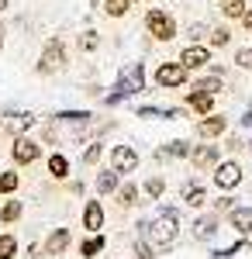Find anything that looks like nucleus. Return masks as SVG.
<instances>
[{
    "label": "nucleus",
    "instance_id": "f257e3e1",
    "mask_svg": "<svg viewBox=\"0 0 252 259\" xmlns=\"http://www.w3.org/2000/svg\"><path fill=\"white\" fill-rule=\"evenodd\" d=\"M176 232H180V218H176V211H162V214L149 225V245H152L155 252H166V249L173 245Z\"/></svg>",
    "mask_w": 252,
    "mask_h": 259
},
{
    "label": "nucleus",
    "instance_id": "f03ea898",
    "mask_svg": "<svg viewBox=\"0 0 252 259\" xmlns=\"http://www.w3.org/2000/svg\"><path fill=\"white\" fill-rule=\"evenodd\" d=\"M138 90H145V73H142V66H138V62H128V66L121 69L117 94H111V97H107V104H114V100L128 97V94H138Z\"/></svg>",
    "mask_w": 252,
    "mask_h": 259
},
{
    "label": "nucleus",
    "instance_id": "7ed1b4c3",
    "mask_svg": "<svg viewBox=\"0 0 252 259\" xmlns=\"http://www.w3.org/2000/svg\"><path fill=\"white\" fill-rule=\"evenodd\" d=\"M145 28H149V35L152 38H159V41H173L176 38V21L166 14V11H149L145 14Z\"/></svg>",
    "mask_w": 252,
    "mask_h": 259
},
{
    "label": "nucleus",
    "instance_id": "20e7f679",
    "mask_svg": "<svg viewBox=\"0 0 252 259\" xmlns=\"http://www.w3.org/2000/svg\"><path fill=\"white\" fill-rule=\"evenodd\" d=\"M66 66V49H62V41L52 38L49 45H45V52H41V59H38V73L41 76H49V73H59Z\"/></svg>",
    "mask_w": 252,
    "mask_h": 259
},
{
    "label": "nucleus",
    "instance_id": "39448f33",
    "mask_svg": "<svg viewBox=\"0 0 252 259\" xmlns=\"http://www.w3.org/2000/svg\"><path fill=\"white\" fill-rule=\"evenodd\" d=\"M187 66L183 62H162L159 66V73H155V83L162 87V90H170V87H183L187 83Z\"/></svg>",
    "mask_w": 252,
    "mask_h": 259
},
{
    "label": "nucleus",
    "instance_id": "423d86ee",
    "mask_svg": "<svg viewBox=\"0 0 252 259\" xmlns=\"http://www.w3.org/2000/svg\"><path fill=\"white\" fill-rule=\"evenodd\" d=\"M11 156H14V162L28 166V162H35L41 156V145L35 139H28V135H18V139H14V149H11Z\"/></svg>",
    "mask_w": 252,
    "mask_h": 259
},
{
    "label": "nucleus",
    "instance_id": "0eeeda50",
    "mask_svg": "<svg viewBox=\"0 0 252 259\" xmlns=\"http://www.w3.org/2000/svg\"><path fill=\"white\" fill-rule=\"evenodd\" d=\"M214 183L221 187V190H232L242 183V166L238 162H218L214 166Z\"/></svg>",
    "mask_w": 252,
    "mask_h": 259
},
{
    "label": "nucleus",
    "instance_id": "6e6552de",
    "mask_svg": "<svg viewBox=\"0 0 252 259\" xmlns=\"http://www.w3.org/2000/svg\"><path fill=\"white\" fill-rule=\"evenodd\" d=\"M111 166H114L117 173H135L138 152L132 149V145H114V149H111Z\"/></svg>",
    "mask_w": 252,
    "mask_h": 259
},
{
    "label": "nucleus",
    "instance_id": "1a4fd4ad",
    "mask_svg": "<svg viewBox=\"0 0 252 259\" xmlns=\"http://www.w3.org/2000/svg\"><path fill=\"white\" fill-rule=\"evenodd\" d=\"M180 62L187 66V69H204L207 62H211V52H207V45H187L183 52H180Z\"/></svg>",
    "mask_w": 252,
    "mask_h": 259
},
{
    "label": "nucleus",
    "instance_id": "9d476101",
    "mask_svg": "<svg viewBox=\"0 0 252 259\" xmlns=\"http://www.w3.org/2000/svg\"><path fill=\"white\" fill-rule=\"evenodd\" d=\"M31 124H35V118H31V114H24V111H11V114H4V118H0V128H4L7 135H24Z\"/></svg>",
    "mask_w": 252,
    "mask_h": 259
},
{
    "label": "nucleus",
    "instance_id": "9b49d317",
    "mask_svg": "<svg viewBox=\"0 0 252 259\" xmlns=\"http://www.w3.org/2000/svg\"><path fill=\"white\" fill-rule=\"evenodd\" d=\"M83 225H87V232H100V228H104V207H100V200H87V207H83Z\"/></svg>",
    "mask_w": 252,
    "mask_h": 259
},
{
    "label": "nucleus",
    "instance_id": "f8f14e48",
    "mask_svg": "<svg viewBox=\"0 0 252 259\" xmlns=\"http://www.w3.org/2000/svg\"><path fill=\"white\" fill-rule=\"evenodd\" d=\"M66 249H69V228H56L45 239V256H62Z\"/></svg>",
    "mask_w": 252,
    "mask_h": 259
},
{
    "label": "nucleus",
    "instance_id": "ddd939ff",
    "mask_svg": "<svg viewBox=\"0 0 252 259\" xmlns=\"http://www.w3.org/2000/svg\"><path fill=\"white\" fill-rule=\"evenodd\" d=\"M225 128H228V121L221 118V114H211V118H204L197 124V135H200V139H214V135H221Z\"/></svg>",
    "mask_w": 252,
    "mask_h": 259
},
{
    "label": "nucleus",
    "instance_id": "4468645a",
    "mask_svg": "<svg viewBox=\"0 0 252 259\" xmlns=\"http://www.w3.org/2000/svg\"><path fill=\"white\" fill-rule=\"evenodd\" d=\"M190 159H194L197 169H211V166H218V149L214 145H200V149L190 152Z\"/></svg>",
    "mask_w": 252,
    "mask_h": 259
},
{
    "label": "nucleus",
    "instance_id": "2eb2a0df",
    "mask_svg": "<svg viewBox=\"0 0 252 259\" xmlns=\"http://www.w3.org/2000/svg\"><path fill=\"white\" fill-rule=\"evenodd\" d=\"M183 200H187L190 207H204V204H207V190L190 180V183H183Z\"/></svg>",
    "mask_w": 252,
    "mask_h": 259
},
{
    "label": "nucleus",
    "instance_id": "dca6fc26",
    "mask_svg": "<svg viewBox=\"0 0 252 259\" xmlns=\"http://www.w3.org/2000/svg\"><path fill=\"white\" fill-rule=\"evenodd\" d=\"M187 104H190V107H194L197 114H211L214 94H204V90H197V87H194V94H187Z\"/></svg>",
    "mask_w": 252,
    "mask_h": 259
},
{
    "label": "nucleus",
    "instance_id": "f3484780",
    "mask_svg": "<svg viewBox=\"0 0 252 259\" xmlns=\"http://www.w3.org/2000/svg\"><path fill=\"white\" fill-rule=\"evenodd\" d=\"M117 187H121V173H117L114 166H111V169H104V173L97 177V190H100V194H114Z\"/></svg>",
    "mask_w": 252,
    "mask_h": 259
},
{
    "label": "nucleus",
    "instance_id": "a211bd4d",
    "mask_svg": "<svg viewBox=\"0 0 252 259\" xmlns=\"http://www.w3.org/2000/svg\"><path fill=\"white\" fill-rule=\"evenodd\" d=\"M232 228L235 232H249L252 228V207H232Z\"/></svg>",
    "mask_w": 252,
    "mask_h": 259
},
{
    "label": "nucleus",
    "instance_id": "6ab92c4d",
    "mask_svg": "<svg viewBox=\"0 0 252 259\" xmlns=\"http://www.w3.org/2000/svg\"><path fill=\"white\" fill-rule=\"evenodd\" d=\"M49 173H52V177L56 180H62V177H69V159H66V156H49Z\"/></svg>",
    "mask_w": 252,
    "mask_h": 259
},
{
    "label": "nucleus",
    "instance_id": "aec40b11",
    "mask_svg": "<svg viewBox=\"0 0 252 259\" xmlns=\"http://www.w3.org/2000/svg\"><path fill=\"white\" fill-rule=\"evenodd\" d=\"M79 252H83L87 259H94L97 252H104V235H97V232H94V239H83V245H79Z\"/></svg>",
    "mask_w": 252,
    "mask_h": 259
},
{
    "label": "nucleus",
    "instance_id": "412c9836",
    "mask_svg": "<svg viewBox=\"0 0 252 259\" xmlns=\"http://www.w3.org/2000/svg\"><path fill=\"white\" fill-rule=\"evenodd\" d=\"M214 232H218V221H214V218H200V221H194V235H197V239H211Z\"/></svg>",
    "mask_w": 252,
    "mask_h": 259
},
{
    "label": "nucleus",
    "instance_id": "4be33fe9",
    "mask_svg": "<svg viewBox=\"0 0 252 259\" xmlns=\"http://www.w3.org/2000/svg\"><path fill=\"white\" fill-rule=\"evenodd\" d=\"M21 211H24V207H21V200H7V204L0 207V221H18Z\"/></svg>",
    "mask_w": 252,
    "mask_h": 259
},
{
    "label": "nucleus",
    "instance_id": "5701e85b",
    "mask_svg": "<svg viewBox=\"0 0 252 259\" xmlns=\"http://www.w3.org/2000/svg\"><path fill=\"white\" fill-rule=\"evenodd\" d=\"M128 4H132V0H104V11H107L111 18H124V14H128Z\"/></svg>",
    "mask_w": 252,
    "mask_h": 259
},
{
    "label": "nucleus",
    "instance_id": "b1692460",
    "mask_svg": "<svg viewBox=\"0 0 252 259\" xmlns=\"http://www.w3.org/2000/svg\"><path fill=\"white\" fill-rule=\"evenodd\" d=\"M18 187H21L18 173H11V169H7V173H0V194H14Z\"/></svg>",
    "mask_w": 252,
    "mask_h": 259
},
{
    "label": "nucleus",
    "instance_id": "393cba45",
    "mask_svg": "<svg viewBox=\"0 0 252 259\" xmlns=\"http://www.w3.org/2000/svg\"><path fill=\"white\" fill-rule=\"evenodd\" d=\"M221 11L228 18H242L245 14V0H221Z\"/></svg>",
    "mask_w": 252,
    "mask_h": 259
},
{
    "label": "nucleus",
    "instance_id": "a878e982",
    "mask_svg": "<svg viewBox=\"0 0 252 259\" xmlns=\"http://www.w3.org/2000/svg\"><path fill=\"white\" fill-rule=\"evenodd\" d=\"M14 252H18L14 235H0V259H14Z\"/></svg>",
    "mask_w": 252,
    "mask_h": 259
},
{
    "label": "nucleus",
    "instance_id": "bb28decb",
    "mask_svg": "<svg viewBox=\"0 0 252 259\" xmlns=\"http://www.w3.org/2000/svg\"><path fill=\"white\" fill-rule=\"evenodd\" d=\"M197 90H204V94H218V90H225V80H221V76H207V80L197 83Z\"/></svg>",
    "mask_w": 252,
    "mask_h": 259
},
{
    "label": "nucleus",
    "instance_id": "cd10ccee",
    "mask_svg": "<svg viewBox=\"0 0 252 259\" xmlns=\"http://www.w3.org/2000/svg\"><path fill=\"white\" fill-rule=\"evenodd\" d=\"M228 41H232V31H228V28H214V31H211V45L225 49Z\"/></svg>",
    "mask_w": 252,
    "mask_h": 259
},
{
    "label": "nucleus",
    "instance_id": "c85d7f7f",
    "mask_svg": "<svg viewBox=\"0 0 252 259\" xmlns=\"http://www.w3.org/2000/svg\"><path fill=\"white\" fill-rule=\"evenodd\" d=\"M162 190H166V183H162V180H159V177H152V180H149V183H145V194H149V197H159Z\"/></svg>",
    "mask_w": 252,
    "mask_h": 259
},
{
    "label": "nucleus",
    "instance_id": "c756f323",
    "mask_svg": "<svg viewBox=\"0 0 252 259\" xmlns=\"http://www.w3.org/2000/svg\"><path fill=\"white\" fill-rule=\"evenodd\" d=\"M135 197H138V190L132 187V183H128V187H121V204H124V207H132V204H135Z\"/></svg>",
    "mask_w": 252,
    "mask_h": 259
},
{
    "label": "nucleus",
    "instance_id": "7c9ffc66",
    "mask_svg": "<svg viewBox=\"0 0 252 259\" xmlns=\"http://www.w3.org/2000/svg\"><path fill=\"white\" fill-rule=\"evenodd\" d=\"M166 156H190V149H187V142H170Z\"/></svg>",
    "mask_w": 252,
    "mask_h": 259
},
{
    "label": "nucleus",
    "instance_id": "2f4dec72",
    "mask_svg": "<svg viewBox=\"0 0 252 259\" xmlns=\"http://www.w3.org/2000/svg\"><path fill=\"white\" fill-rule=\"evenodd\" d=\"M79 45H83V52H94V49H97V31H87V35L79 38Z\"/></svg>",
    "mask_w": 252,
    "mask_h": 259
},
{
    "label": "nucleus",
    "instance_id": "473e14b6",
    "mask_svg": "<svg viewBox=\"0 0 252 259\" xmlns=\"http://www.w3.org/2000/svg\"><path fill=\"white\" fill-rule=\"evenodd\" d=\"M235 62H238V66H245V69H252V49H242V52L235 56Z\"/></svg>",
    "mask_w": 252,
    "mask_h": 259
},
{
    "label": "nucleus",
    "instance_id": "72a5a7b5",
    "mask_svg": "<svg viewBox=\"0 0 252 259\" xmlns=\"http://www.w3.org/2000/svg\"><path fill=\"white\" fill-rule=\"evenodd\" d=\"M100 152H104L100 145H90V149H87V156H83V162H97V159H100Z\"/></svg>",
    "mask_w": 252,
    "mask_h": 259
},
{
    "label": "nucleus",
    "instance_id": "f704fd0d",
    "mask_svg": "<svg viewBox=\"0 0 252 259\" xmlns=\"http://www.w3.org/2000/svg\"><path fill=\"white\" fill-rule=\"evenodd\" d=\"M235 207V197H221L218 200V211H232Z\"/></svg>",
    "mask_w": 252,
    "mask_h": 259
},
{
    "label": "nucleus",
    "instance_id": "c9c22d12",
    "mask_svg": "<svg viewBox=\"0 0 252 259\" xmlns=\"http://www.w3.org/2000/svg\"><path fill=\"white\" fill-rule=\"evenodd\" d=\"M242 21H245V31L252 35V14H242Z\"/></svg>",
    "mask_w": 252,
    "mask_h": 259
},
{
    "label": "nucleus",
    "instance_id": "e433bc0d",
    "mask_svg": "<svg viewBox=\"0 0 252 259\" xmlns=\"http://www.w3.org/2000/svg\"><path fill=\"white\" fill-rule=\"evenodd\" d=\"M245 245H249V249H252V228H249V232H245Z\"/></svg>",
    "mask_w": 252,
    "mask_h": 259
},
{
    "label": "nucleus",
    "instance_id": "4c0bfd02",
    "mask_svg": "<svg viewBox=\"0 0 252 259\" xmlns=\"http://www.w3.org/2000/svg\"><path fill=\"white\" fill-rule=\"evenodd\" d=\"M0 49H4V21H0Z\"/></svg>",
    "mask_w": 252,
    "mask_h": 259
},
{
    "label": "nucleus",
    "instance_id": "58836bf2",
    "mask_svg": "<svg viewBox=\"0 0 252 259\" xmlns=\"http://www.w3.org/2000/svg\"><path fill=\"white\" fill-rule=\"evenodd\" d=\"M4 7H7V0H0V11H4Z\"/></svg>",
    "mask_w": 252,
    "mask_h": 259
}]
</instances>
